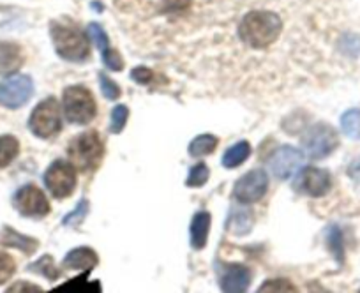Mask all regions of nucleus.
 <instances>
[{"mask_svg": "<svg viewBox=\"0 0 360 293\" xmlns=\"http://www.w3.org/2000/svg\"><path fill=\"white\" fill-rule=\"evenodd\" d=\"M127 119H129V108L124 105H117L112 110V117H110V133L119 134L126 127Z\"/></svg>", "mask_w": 360, "mask_h": 293, "instance_id": "28", "label": "nucleus"}, {"mask_svg": "<svg viewBox=\"0 0 360 293\" xmlns=\"http://www.w3.org/2000/svg\"><path fill=\"white\" fill-rule=\"evenodd\" d=\"M304 163V152L292 147V145H283L276 150L269 159V167L272 175L279 181H288L297 171L300 170Z\"/></svg>", "mask_w": 360, "mask_h": 293, "instance_id": "12", "label": "nucleus"}, {"mask_svg": "<svg viewBox=\"0 0 360 293\" xmlns=\"http://www.w3.org/2000/svg\"><path fill=\"white\" fill-rule=\"evenodd\" d=\"M2 244H4V246L18 247V249L25 251L27 254H32L34 251L37 249V240L30 239V237H25V235H20V233H16L13 228L4 230V235H2Z\"/></svg>", "mask_w": 360, "mask_h": 293, "instance_id": "22", "label": "nucleus"}, {"mask_svg": "<svg viewBox=\"0 0 360 293\" xmlns=\"http://www.w3.org/2000/svg\"><path fill=\"white\" fill-rule=\"evenodd\" d=\"M258 292H295V286L286 279H270V281L263 282Z\"/></svg>", "mask_w": 360, "mask_h": 293, "instance_id": "32", "label": "nucleus"}, {"mask_svg": "<svg viewBox=\"0 0 360 293\" xmlns=\"http://www.w3.org/2000/svg\"><path fill=\"white\" fill-rule=\"evenodd\" d=\"M86 34H89L90 41L98 46L106 67L112 69V71H122L124 67L122 58H120L119 51L113 50L112 44H110V39L108 36H106L105 29H103L99 23H90V25L86 27Z\"/></svg>", "mask_w": 360, "mask_h": 293, "instance_id": "14", "label": "nucleus"}, {"mask_svg": "<svg viewBox=\"0 0 360 293\" xmlns=\"http://www.w3.org/2000/svg\"><path fill=\"white\" fill-rule=\"evenodd\" d=\"M332 188V177L327 170L320 168H302L293 178V189L300 195L311 196V198H320L325 196Z\"/></svg>", "mask_w": 360, "mask_h": 293, "instance_id": "9", "label": "nucleus"}, {"mask_svg": "<svg viewBox=\"0 0 360 293\" xmlns=\"http://www.w3.org/2000/svg\"><path fill=\"white\" fill-rule=\"evenodd\" d=\"M8 292H41V288L36 285H30V282H16V285L11 286Z\"/></svg>", "mask_w": 360, "mask_h": 293, "instance_id": "35", "label": "nucleus"}, {"mask_svg": "<svg viewBox=\"0 0 360 293\" xmlns=\"http://www.w3.org/2000/svg\"><path fill=\"white\" fill-rule=\"evenodd\" d=\"M269 188V177L263 170H252L242 175L233 189V198L242 205L259 202Z\"/></svg>", "mask_w": 360, "mask_h": 293, "instance_id": "11", "label": "nucleus"}, {"mask_svg": "<svg viewBox=\"0 0 360 293\" xmlns=\"http://www.w3.org/2000/svg\"><path fill=\"white\" fill-rule=\"evenodd\" d=\"M252 274L248 267L238 263H223L219 272V285L223 292L240 293L251 285Z\"/></svg>", "mask_w": 360, "mask_h": 293, "instance_id": "13", "label": "nucleus"}, {"mask_svg": "<svg viewBox=\"0 0 360 293\" xmlns=\"http://www.w3.org/2000/svg\"><path fill=\"white\" fill-rule=\"evenodd\" d=\"M217 143H219V140L214 134H200L189 143L188 150L193 157H203L212 154L217 149Z\"/></svg>", "mask_w": 360, "mask_h": 293, "instance_id": "21", "label": "nucleus"}, {"mask_svg": "<svg viewBox=\"0 0 360 293\" xmlns=\"http://www.w3.org/2000/svg\"><path fill=\"white\" fill-rule=\"evenodd\" d=\"M327 244L328 249L332 251V254L335 256V260L339 263H342L345 260V246H342V233L338 226H330L327 232Z\"/></svg>", "mask_w": 360, "mask_h": 293, "instance_id": "25", "label": "nucleus"}, {"mask_svg": "<svg viewBox=\"0 0 360 293\" xmlns=\"http://www.w3.org/2000/svg\"><path fill=\"white\" fill-rule=\"evenodd\" d=\"M341 127L346 136L352 140H360V110H348L341 117Z\"/></svg>", "mask_w": 360, "mask_h": 293, "instance_id": "24", "label": "nucleus"}, {"mask_svg": "<svg viewBox=\"0 0 360 293\" xmlns=\"http://www.w3.org/2000/svg\"><path fill=\"white\" fill-rule=\"evenodd\" d=\"M249 156H251V145L248 141H238V143L231 145L230 149L224 152L221 163H223L224 168H230L231 170V168H237L240 164H244Z\"/></svg>", "mask_w": 360, "mask_h": 293, "instance_id": "19", "label": "nucleus"}, {"mask_svg": "<svg viewBox=\"0 0 360 293\" xmlns=\"http://www.w3.org/2000/svg\"><path fill=\"white\" fill-rule=\"evenodd\" d=\"M281 29L283 22L279 15L256 9L242 18L240 25H238V37L252 50H265L266 46L274 44L279 39Z\"/></svg>", "mask_w": 360, "mask_h": 293, "instance_id": "1", "label": "nucleus"}, {"mask_svg": "<svg viewBox=\"0 0 360 293\" xmlns=\"http://www.w3.org/2000/svg\"><path fill=\"white\" fill-rule=\"evenodd\" d=\"M62 106H64L65 119L78 126L90 124L98 113L94 94L83 85H71L65 89L62 94Z\"/></svg>", "mask_w": 360, "mask_h": 293, "instance_id": "4", "label": "nucleus"}, {"mask_svg": "<svg viewBox=\"0 0 360 293\" xmlns=\"http://www.w3.org/2000/svg\"><path fill=\"white\" fill-rule=\"evenodd\" d=\"M13 205L25 217H44L50 212V202L44 193L34 184L20 188L13 196Z\"/></svg>", "mask_w": 360, "mask_h": 293, "instance_id": "10", "label": "nucleus"}, {"mask_svg": "<svg viewBox=\"0 0 360 293\" xmlns=\"http://www.w3.org/2000/svg\"><path fill=\"white\" fill-rule=\"evenodd\" d=\"M34 96V82L27 74H11L0 82V105L6 108H22Z\"/></svg>", "mask_w": 360, "mask_h": 293, "instance_id": "8", "label": "nucleus"}, {"mask_svg": "<svg viewBox=\"0 0 360 293\" xmlns=\"http://www.w3.org/2000/svg\"><path fill=\"white\" fill-rule=\"evenodd\" d=\"M29 271L36 272V274H41L44 275L46 279H50V281H55V279L60 275V272H58V268L55 267L53 260H51V256H43L39 258V260L36 261V263L29 265Z\"/></svg>", "mask_w": 360, "mask_h": 293, "instance_id": "26", "label": "nucleus"}, {"mask_svg": "<svg viewBox=\"0 0 360 293\" xmlns=\"http://www.w3.org/2000/svg\"><path fill=\"white\" fill-rule=\"evenodd\" d=\"M99 263V256L94 249L90 247H76V249L69 251L65 254L62 267L72 268V271H82V272H92V268Z\"/></svg>", "mask_w": 360, "mask_h": 293, "instance_id": "15", "label": "nucleus"}, {"mask_svg": "<svg viewBox=\"0 0 360 293\" xmlns=\"http://www.w3.org/2000/svg\"><path fill=\"white\" fill-rule=\"evenodd\" d=\"M339 140L328 124H314L302 136V149L311 159H323L338 149Z\"/></svg>", "mask_w": 360, "mask_h": 293, "instance_id": "7", "label": "nucleus"}, {"mask_svg": "<svg viewBox=\"0 0 360 293\" xmlns=\"http://www.w3.org/2000/svg\"><path fill=\"white\" fill-rule=\"evenodd\" d=\"M99 84H101L103 96H105L106 99H110V101H117V99L120 98V94H122L119 85H117L113 80H110L105 72H99Z\"/></svg>", "mask_w": 360, "mask_h": 293, "instance_id": "30", "label": "nucleus"}, {"mask_svg": "<svg viewBox=\"0 0 360 293\" xmlns=\"http://www.w3.org/2000/svg\"><path fill=\"white\" fill-rule=\"evenodd\" d=\"M89 278V272H83V275H78V278H72L71 281L64 282L62 286L55 288V293H62V292H101V282L99 281H86Z\"/></svg>", "mask_w": 360, "mask_h": 293, "instance_id": "20", "label": "nucleus"}, {"mask_svg": "<svg viewBox=\"0 0 360 293\" xmlns=\"http://www.w3.org/2000/svg\"><path fill=\"white\" fill-rule=\"evenodd\" d=\"M89 200H82V202L76 205V209L72 212L65 214V217L62 219V225L64 226H78L79 223L85 219V216L89 214Z\"/></svg>", "mask_w": 360, "mask_h": 293, "instance_id": "29", "label": "nucleus"}, {"mask_svg": "<svg viewBox=\"0 0 360 293\" xmlns=\"http://www.w3.org/2000/svg\"><path fill=\"white\" fill-rule=\"evenodd\" d=\"M68 156L76 170H79L82 174L98 170L103 156H105V145H103L101 136L96 131H85V133L78 134L69 143Z\"/></svg>", "mask_w": 360, "mask_h": 293, "instance_id": "3", "label": "nucleus"}, {"mask_svg": "<svg viewBox=\"0 0 360 293\" xmlns=\"http://www.w3.org/2000/svg\"><path fill=\"white\" fill-rule=\"evenodd\" d=\"M23 64V53L18 44L0 41V74L15 72Z\"/></svg>", "mask_w": 360, "mask_h": 293, "instance_id": "18", "label": "nucleus"}, {"mask_svg": "<svg viewBox=\"0 0 360 293\" xmlns=\"http://www.w3.org/2000/svg\"><path fill=\"white\" fill-rule=\"evenodd\" d=\"M50 36L58 57L68 62H85L90 55L89 34L71 20H55L50 23Z\"/></svg>", "mask_w": 360, "mask_h": 293, "instance_id": "2", "label": "nucleus"}, {"mask_svg": "<svg viewBox=\"0 0 360 293\" xmlns=\"http://www.w3.org/2000/svg\"><path fill=\"white\" fill-rule=\"evenodd\" d=\"M209 167L205 163H198L189 170L188 178H186V185L188 188H202V185L207 184L209 181Z\"/></svg>", "mask_w": 360, "mask_h": 293, "instance_id": "27", "label": "nucleus"}, {"mask_svg": "<svg viewBox=\"0 0 360 293\" xmlns=\"http://www.w3.org/2000/svg\"><path fill=\"white\" fill-rule=\"evenodd\" d=\"M29 129L34 136L46 138L55 136L62 129L60 105L55 98H46L34 108L32 115L29 119Z\"/></svg>", "mask_w": 360, "mask_h": 293, "instance_id": "5", "label": "nucleus"}, {"mask_svg": "<svg viewBox=\"0 0 360 293\" xmlns=\"http://www.w3.org/2000/svg\"><path fill=\"white\" fill-rule=\"evenodd\" d=\"M131 80L136 82V84L140 85H148L154 80V72H152L150 69L140 65V67H134L133 71H131Z\"/></svg>", "mask_w": 360, "mask_h": 293, "instance_id": "34", "label": "nucleus"}, {"mask_svg": "<svg viewBox=\"0 0 360 293\" xmlns=\"http://www.w3.org/2000/svg\"><path fill=\"white\" fill-rule=\"evenodd\" d=\"M20 152V141L11 134L0 136V168L8 167Z\"/></svg>", "mask_w": 360, "mask_h": 293, "instance_id": "23", "label": "nucleus"}, {"mask_svg": "<svg viewBox=\"0 0 360 293\" xmlns=\"http://www.w3.org/2000/svg\"><path fill=\"white\" fill-rule=\"evenodd\" d=\"M16 263L9 254L0 253V285H4L6 281L11 279V275L15 274Z\"/></svg>", "mask_w": 360, "mask_h": 293, "instance_id": "31", "label": "nucleus"}, {"mask_svg": "<svg viewBox=\"0 0 360 293\" xmlns=\"http://www.w3.org/2000/svg\"><path fill=\"white\" fill-rule=\"evenodd\" d=\"M210 223H212V217L205 210H200L195 214L191 221V247L193 249L200 251L207 246V240H209V232H210Z\"/></svg>", "mask_w": 360, "mask_h": 293, "instance_id": "16", "label": "nucleus"}, {"mask_svg": "<svg viewBox=\"0 0 360 293\" xmlns=\"http://www.w3.org/2000/svg\"><path fill=\"white\" fill-rule=\"evenodd\" d=\"M252 225H255V217H252V212L249 209H233L230 210V216H228L226 221V230L231 233V235H248L251 232Z\"/></svg>", "mask_w": 360, "mask_h": 293, "instance_id": "17", "label": "nucleus"}, {"mask_svg": "<svg viewBox=\"0 0 360 293\" xmlns=\"http://www.w3.org/2000/svg\"><path fill=\"white\" fill-rule=\"evenodd\" d=\"M165 13H182L191 8L193 0H161Z\"/></svg>", "mask_w": 360, "mask_h": 293, "instance_id": "33", "label": "nucleus"}, {"mask_svg": "<svg viewBox=\"0 0 360 293\" xmlns=\"http://www.w3.org/2000/svg\"><path fill=\"white\" fill-rule=\"evenodd\" d=\"M76 184H78V175H76V168L71 161L57 159L44 171V185L53 198L64 200L71 196L75 193Z\"/></svg>", "mask_w": 360, "mask_h": 293, "instance_id": "6", "label": "nucleus"}]
</instances>
